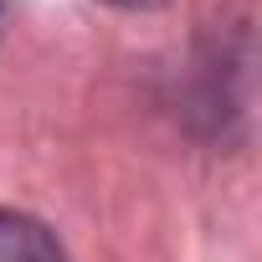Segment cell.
Masks as SVG:
<instances>
[{
  "label": "cell",
  "instance_id": "obj_1",
  "mask_svg": "<svg viewBox=\"0 0 262 262\" xmlns=\"http://www.w3.org/2000/svg\"><path fill=\"white\" fill-rule=\"evenodd\" d=\"M0 262H67V257L36 216L0 211Z\"/></svg>",
  "mask_w": 262,
  "mask_h": 262
},
{
  "label": "cell",
  "instance_id": "obj_2",
  "mask_svg": "<svg viewBox=\"0 0 262 262\" xmlns=\"http://www.w3.org/2000/svg\"><path fill=\"white\" fill-rule=\"evenodd\" d=\"M113 6H128V11H144V6H160V0H113Z\"/></svg>",
  "mask_w": 262,
  "mask_h": 262
}]
</instances>
